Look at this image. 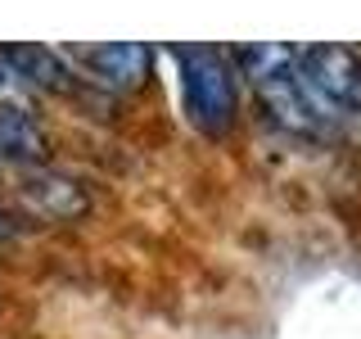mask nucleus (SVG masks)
Listing matches in <instances>:
<instances>
[{"label":"nucleus","mask_w":361,"mask_h":339,"mask_svg":"<svg viewBox=\"0 0 361 339\" xmlns=\"http://www.w3.org/2000/svg\"><path fill=\"white\" fill-rule=\"evenodd\" d=\"M180 73V100L190 122L203 131H221L235 113V68L212 45H176L172 50Z\"/></svg>","instance_id":"nucleus-2"},{"label":"nucleus","mask_w":361,"mask_h":339,"mask_svg":"<svg viewBox=\"0 0 361 339\" xmlns=\"http://www.w3.org/2000/svg\"><path fill=\"white\" fill-rule=\"evenodd\" d=\"M45 150L41 127L14 105H0V158H37Z\"/></svg>","instance_id":"nucleus-6"},{"label":"nucleus","mask_w":361,"mask_h":339,"mask_svg":"<svg viewBox=\"0 0 361 339\" xmlns=\"http://www.w3.org/2000/svg\"><path fill=\"white\" fill-rule=\"evenodd\" d=\"M235 64L248 73V82H253V90L262 95V105L276 122H285L293 131L330 127V118L321 113V105L312 100V90L298 73V50L293 45H244L235 54Z\"/></svg>","instance_id":"nucleus-1"},{"label":"nucleus","mask_w":361,"mask_h":339,"mask_svg":"<svg viewBox=\"0 0 361 339\" xmlns=\"http://www.w3.org/2000/svg\"><path fill=\"white\" fill-rule=\"evenodd\" d=\"M298 73L325 118L361 113V54L348 45H312L298 50Z\"/></svg>","instance_id":"nucleus-3"},{"label":"nucleus","mask_w":361,"mask_h":339,"mask_svg":"<svg viewBox=\"0 0 361 339\" xmlns=\"http://www.w3.org/2000/svg\"><path fill=\"white\" fill-rule=\"evenodd\" d=\"M0 64H5L9 77L32 82V86H45V90H63L68 77H73L68 64L54 50H45V45H5V50H0Z\"/></svg>","instance_id":"nucleus-5"},{"label":"nucleus","mask_w":361,"mask_h":339,"mask_svg":"<svg viewBox=\"0 0 361 339\" xmlns=\"http://www.w3.org/2000/svg\"><path fill=\"white\" fill-rule=\"evenodd\" d=\"M77 59L86 64V73H95L104 86H118V90H131L149 77L154 68V50L140 41H113V45H86L77 50Z\"/></svg>","instance_id":"nucleus-4"}]
</instances>
